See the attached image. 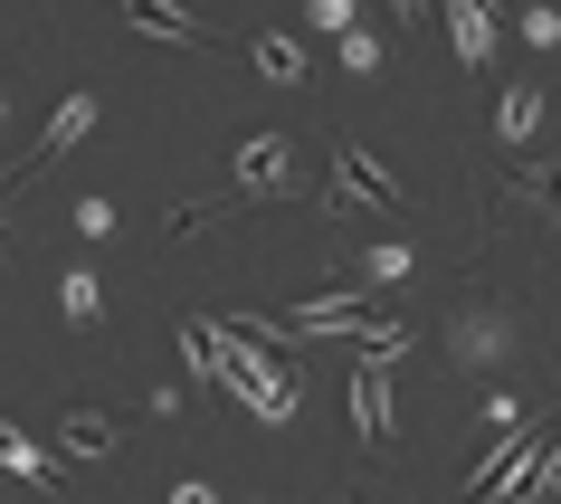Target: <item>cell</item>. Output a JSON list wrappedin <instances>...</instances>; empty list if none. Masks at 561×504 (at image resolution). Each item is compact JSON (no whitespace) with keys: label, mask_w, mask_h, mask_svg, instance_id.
Returning <instances> with one entry per match:
<instances>
[{"label":"cell","mask_w":561,"mask_h":504,"mask_svg":"<svg viewBox=\"0 0 561 504\" xmlns=\"http://www.w3.org/2000/svg\"><path fill=\"white\" fill-rule=\"evenodd\" d=\"M124 20H134L144 38H172V48H201V38H209V20H201V10H181V0H124Z\"/></svg>","instance_id":"3"},{"label":"cell","mask_w":561,"mask_h":504,"mask_svg":"<svg viewBox=\"0 0 561 504\" xmlns=\"http://www.w3.org/2000/svg\"><path fill=\"white\" fill-rule=\"evenodd\" d=\"M58 314H67V324H95V314H105V286H95V267H67V276H58Z\"/></svg>","instance_id":"9"},{"label":"cell","mask_w":561,"mask_h":504,"mask_svg":"<svg viewBox=\"0 0 561 504\" xmlns=\"http://www.w3.org/2000/svg\"><path fill=\"white\" fill-rule=\"evenodd\" d=\"M58 438H67V457H115V419L105 410H67Z\"/></svg>","instance_id":"6"},{"label":"cell","mask_w":561,"mask_h":504,"mask_svg":"<svg viewBox=\"0 0 561 504\" xmlns=\"http://www.w3.org/2000/svg\"><path fill=\"white\" fill-rule=\"evenodd\" d=\"M353 419H362V447L390 438V362L381 353H362V371H353Z\"/></svg>","instance_id":"2"},{"label":"cell","mask_w":561,"mask_h":504,"mask_svg":"<svg viewBox=\"0 0 561 504\" xmlns=\"http://www.w3.org/2000/svg\"><path fill=\"white\" fill-rule=\"evenodd\" d=\"M209 333H219V324H209ZM219 381H229L257 419H296V381L276 371V353H248L238 333H219Z\"/></svg>","instance_id":"1"},{"label":"cell","mask_w":561,"mask_h":504,"mask_svg":"<svg viewBox=\"0 0 561 504\" xmlns=\"http://www.w3.org/2000/svg\"><path fill=\"white\" fill-rule=\"evenodd\" d=\"M400 276H410V248H371V257H362V296H381V286H400Z\"/></svg>","instance_id":"11"},{"label":"cell","mask_w":561,"mask_h":504,"mask_svg":"<svg viewBox=\"0 0 561 504\" xmlns=\"http://www.w3.org/2000/svg\"><path fill=\"white\" fill-rule=\"evenodd\" d=\"M542 201H552V209H561V172H542Z\"/></svg>","instance_id":"17"},{"label":"cell","mask_w":561,"mask_h":504,"mask_svg":"<svg viewBox=\"0 0 561 504\" xmlns=\"http://www.w3.org/2000/svg\"><path fill=\"white\" fill-rule=\"evenodd\" d=\"M257 67L276 77V87H305V38H286V30H257Z\"/></svg>","instance_id":"8"},{"label":"cell","mask_w":561,"mask_h":504,"mask_svg":"<svg viewBox=\"0 0 561 504\" xmlns=\"http://www.w3.org/2000/svg\"><path fill=\"white\" fill-rule=\"evenodd\" d=\"M286 172H296L286 134H248L238 144V191H286Z\"/></svg>","instance_id":"5"},{"label":"cell","mask_w":561,"mask_h":504,"mask_svg":"<svg viewBox=\"0 0 561 504\" xmlns=\"http://www.w3.org/2000/svg\"><path fill=\"white\" fill-rule=\"evenodd\" d=\"M533 124H542V95H533V87H504L495 134H504V144H533Z\"/></svg>","instance_id":"10"},{"label":"cell","mask_w":561,"mask_h":504,"mask_svg":"<svg viewBox=\"0 0 561 504\" xmlns=\"http://www.w3.org/2000/svg\"><path fill=\"white\" fill-rule=\"evenodd\" d=\"M87 124H95V95H67L58 115H48V134H38V144H30V162H20V172H10V181H30L38 162H58L67 144H87Z\"/></svg>","instance_id":"4"},{"label":"cell","mask_w":561,"mask_h":504,"mask_svg":"<svg viewBox=\"0 0 561 504\" xmlns=\"http://www.w3.org/2000/svg\"><path fill=\"white\" fill-rule=\"evenodd\" d=\"M533 495H561V438H552V457L533 467Z\"/></svg>","instance_id":"15"},{"label":"cell","mask_w":561,"mask_h":504,"mask_svg":"<svg viewBox=\"0 0 561 504\" xmlns=\"http://www.w3.org/2000/svg\"><path fill=\"white\" fill-rule=\"evenodd\" d=\"M343 67H353V77H371V67H381V38H371V30H343Z\"/></svg>","instance_id":"13"},{"label":"cell","mask_w":561,"mask_h":504,"mask_svg":"<svg viewBox=\"0 0 561 504\" xmlns=\"http://www.w3.org/2000/svg\"><path fill=\"white\" fill-rule=\"evenodd\" d=\"M495 343H504V314H457V353L467 362H485Z\"/></svg>","instance_id":"12"},{"label":"cell","mask_w":561,"mask_h":504,"mask_svg":"<svg viewBox=\"0 0 561 504\" xmlns=\"http://www.w3.org/2000/svg\"><path fill=\"white\" fill-rule=\"evenodd\" d=\"M172 504H219V495H209V485H172Z\"/></svg>","instance_id":"16"},{"label":"cell","mask_w":561,"mask_h":504,"mask_svg":"<svg viewBox=\"0 0 561 504\" xmlns=\"http://www.w3.org/2000/svg\"><path fill=\"white\" fill-rule=\"evenodd\" d=\"M0 467H10V476H30V485H58V467H48V447H38V438H20L10 419H0Z\"/></svg>","instance_id":"7"},{"label":"cell","mask_w":561,"mask_h":504,"mask_svg":"<svg viewBox=\"0 0 561 504\" xmlns=\"http://www.w3.org/2000/svg\"><path fill=\"white\" fill-rule=\"evenodd\" d=\"M400 10H410V20H419V10H428V0H400Z\"/></svg>","instance_id":"18"},{"label":"cell","mask_w":561,"mask_h":504,"mask_svg":"<svg viewBox=\"0 0 561 504\" xmlns=\"http://www.w3.org/2000/svg\"><path fill=\"white\" fill-rule=\"evenodd\" d=\"M305 20H314V30H333V38H343V30H353V0H305Z\"/></svg>","instance_id":"14"}]
</instances>
